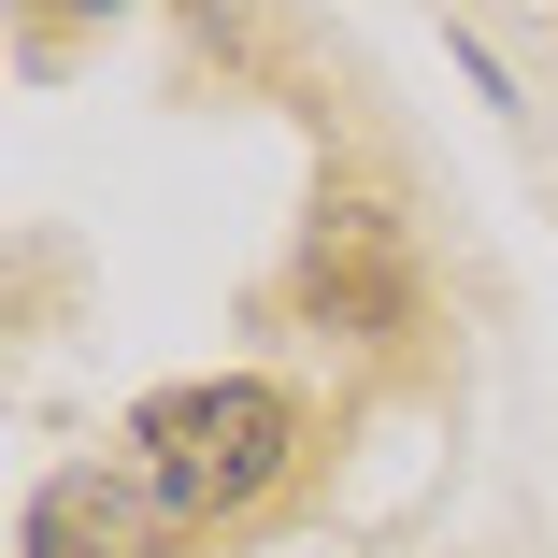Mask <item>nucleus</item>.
Segmentation results:
<instances>
[{
	"mask_svg": "<svg viewBox=\"0 0 558 558\" xmlns=\"http://www.w3.org/2000/svg\"><path fill=\"white\" fill-rule=\"evenodd\" d=\"M130 459L186 501V515H244L258 487H287L301 459V401L258 387V373H201V387H158L130 415Z\"/></svg>",
	"mask_w": 558,
	"mask_h": 558,
	"instance_id": "f257e3e1",
	"label": "nucleus"
},
{
	"mask_svg": "<svg viewBox=\"0 0 558 558\" xmlns=\"http://www.w3.org/2000/svg\"><path fill=\"white\" fill-rule=\"evenodd\" d=\"M186 530H201V515H186L144 459H72V473L29 487L15 558H186Z\"/></svg>",
	"mask_w": 558,
	"mask_h": 558,
	"instance_id": "f03ea898",
	"label": "nucleus"
},
{
	"mask_svg": "<svg viewBox=\"0 0 558 558\" xmlns=\"http://www.w3.org/2000/svg\"><path fill=\"white\" fill-rule=\"evenodd\" d=\"M301 315H329V329H401V244H387L373 201H329V215H315V244H301Z\"/></svg>",
	"mask_w": 558,
	"mask_h": 558,
	"instance_id": "7ed1b4c3",
	"label": "nucleus"
}]
</instances>
